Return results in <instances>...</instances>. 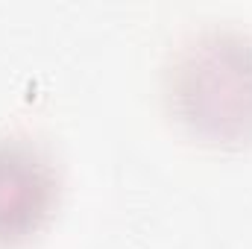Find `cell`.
Masks as SVG:
<instances>
[{"instance_id": "7a4b0ae2", "label": "cell", "mask_w": 252, "mask_h": 249, "mask_svg": "<svg viewBox=\"0 0 252 249\" xmlns=\"http://www.w3.org/2000/svg\"><path fill=\"white\" fill-rule=\"evenodd\" d=\"M59 199L53 161L32 141L0 135V249L38 235Z\"/></svg>"}, {"instance_id": "6da1fadb", "label": "cell", "mask_w": 252, "mask_h": 249, "mask_svg": "<svg viewBox=\"0 0 252 249\" xmlns=\"http://www.w3.org/2000/svg\"><path fill=\"white\" fill-rule=\"evenodd\" d=\"M167 100L193 138L238 144L252 138V38L208 30L185 44L167 70Z\"/></svg>"}]
</instances>
